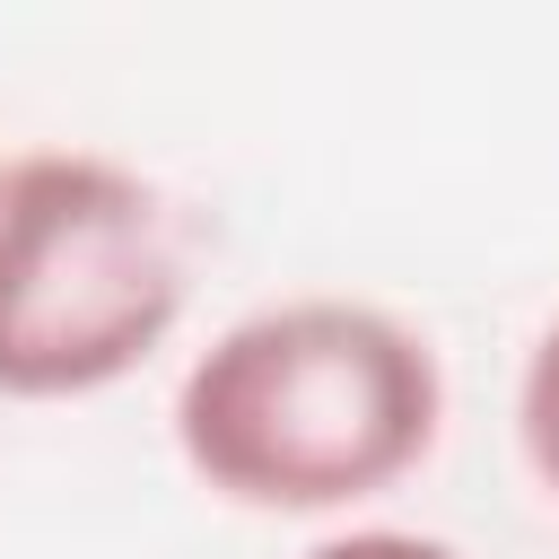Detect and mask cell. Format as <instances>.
<instances>
[{"mask_svg": "<svg viewBox=\"0 0 559 559\" xmlns=\"http://www.w3.org/2000/svg\"><path fill=\"white\" fill-rule=\"evenodd\" d=\"M445 419L437 349L358 297H288L227 323L175 384V445L227 507L323 515L428 463Z\"/></svg>", "mask_w": 559, "mask_h": 559, "instance_id": "cell-1", "label": "cell"}, {"mask_svg": "<svg viewBox=\"0 0 559 559\" xmlns=\"http://www.w3.org/2000/svg\"><path fill=\"white\" fill-rule=\"evenodd\" d=\"M515 437H524V463L542 472V489L559 498V323L533 341L524 358V384H515Z\"/></svg>", "mask_w": 559, "mask_h": 559, "instance_id": "cell-3", "label": "cell"}, {"mask_svg": "<svg viewBox=\"0 0 559 559\" xmlns=\"http://www.w3.org/2000/svg\"><path fill=\"white\" fill-rule=\"evenodd\" d=\"M306 559H463V550H454V542H428V533L367 524V533H332V542H314Z\"/></svg>", "mask_w": 559, "mask_h": 559, "instance_id": "cell-4", "label": "cell"}, {"mask_svg": "<svg viewBox=\"0 0 559 559\" xmlns=\"http://www.w3.org/2000/svg\"><path fill=\"white\" fill-rule=\"evenodd\" d=\"M183 314L166 201L87 148L0 166V393L79 402L157 358Z\"/></svg>", "mask_w": 559, "mask_h": 559, "instance_id": "cell-2", "label": "cell"}]
</instances>
